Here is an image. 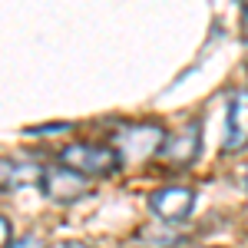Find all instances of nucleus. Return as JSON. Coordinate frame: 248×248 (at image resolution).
I'll return each instance as SVG.
<instances>
[{
    "label": "nucleus",
    "instance_id": "1",
    "mask_svg": "<svg viewBox=\"0 0 248 248\" xmlns=\"http://www.w3.org/2000/svg\"><path fill=\"white\" fill-rule=\"evenodd\" d=\"M57 159L66 169L79 172V175H93V179L116 175L123 169V162H126L113 146H99V142H70V146L60 149Z\"/></svg>",
    "mask_w": 248,
    "mask_h": 248
},
{
    "label": "nucleus",
    "instance_id": "2",
    "mask_svg": "<svg viewBox=\"0 0 248 248\" xmlns=\"http://www.w3.org/2000/svg\"><path fill=\"white\" fill-rule=\"evenodd\" d=\"M166 139H169L166 129L155 126V123H123L119 129H113V149L123 155V159L142 162V159H149V155L162 153Z\"/></svg>",
    "mask_w": 248,
    "mask_h": 248
},
{
    "label": "nucleus",
    "instance_id": "3",
    "mask_svg": "<svg viewBox=\"0 0 248 248\" xmlns=\"http://www.w3.org/2000/svg\"><path fill=\"white\" fill-rule=\"evenodd\" d=\"M37 189L43 192L50 202H57V205H73L77 199L90 195L93 186H90V179H86V175H79V172L66 169L63 162H57V166H46V169L40 172Z\"/></svg>",
    "mask_w": 248,
    "mask_h": 248
},
{
    "label": "nucleus",
    "instance_id": "4",
    "mask_svg": "<svg viewBox=\"0 0 248 248\" xmlns=\"http://www.w3.org/2000/svg\"><path fill=\"white\" fill-rule=\"evenodd\" d=\"M146 205L153 212L155 218H162V222H186L195 209V192L186 189V186H166V189H155L149 199H146Z\"/></svg>",
    "mask_w": 248,
    "mask_h": 248
},
{
    "label": "nucleus",
    "instance_id": "5",
    "mask_svg": "<svg viewBox=\"0 0 248 248\" xmlns=\"http://www.w3.org/2000/svg\"><path fill=\"white\" fill-rule=\"evenodd\" d=\"M222 149L225 153H242V149H248V90H235L229 96Z\"/></svg>",
    "mask_w": 248,
    "mask_h": 248
},
{
    "label": "nucleus",
    "instance_id": "6",
    "mask_svg": "<svg viewBox=\"0 0 248 248\" xmlns=\"http://www.w3.org/2000/svg\"><path fill=\"white\" fill-rule=\"evenodd\" d=\"M199 153H202V123H189L182 133L166 139V146H162L159 155L172 169H186V166H192L199 159Z\"/></svg>",
    "mask_w": 248,
    "mask_h": 248
},
{
    "label": "nucleus",
    "instance_id": "7",
    "mask_svg": "<svg viewBox=\"0 0 248 248\" xmlns=\"http://www.w3.org/2000/svg\"><path fill=\"white\" fill-rule=\"evenodd\" d=\"M0 169H3V192L17 189L20 182H27V179H40V166L33 162H17V159H10V155H3V162H0Z\"/></svg>",
    "mask_w": 248,
    "mask_h": 248
},
{
    "label": "nucleus",
    "instance_id": "8",
    "mask_svg": "<svg viewBox=\"0 0 248 248\" xmlns=\"http://www.w3.org/2000/svg\"><path fill=\"white\" fill-rule=\"evenodd\" d=\"M70 123H53V126H43V129H30V136H50V133H66Z\"/></svg>",
    "mask_w": 248,
    "mask_h": 248
},
{
    "label": "nucleus",
    "instance_id": "9",
    "mask_svg": "<svg viewBox=\"0 0 248 248\" xmlns=\"http://www.w3.org/2000/svg\"><path fill=\"white\" fill-rule=\"evenodd\" d=\"M10 248H46V245H43V238H37V235H27V238L14 242Z\"/></svg>",
    "mask_w": 248,
    "mask_h": 248
},
{
    "label": "nucleus",
    "instance_id": "10",
    "mask_svg": "<svg viewBox=\"0 0 248 248\" xmlns=\"http://www.w3.org/2000/svg\"><path fill=\"white\" fill-rule=\"evenodd\" d=\"M0 229H3V248H10V218H0Z\"/></svg>",
    "mask_w": 248,
    "mask_h": 248
},
{
    "label": "nucleus",
    "instance_id": "11",
    "mask_svg": "<svg viewBox=\"0 0 248 248\" xmlns=\"http://www.w3.org/2000/svg\"><path fill=\"white\" fill-rule=\"evenodd\" d=\"M57 248H93V245H86V242H60Z\"/></svg>",
    "mask_w": 248,
    "mask_h": 248
},
{
    "label": "nucleus",
    "instance_id": "12",
    "mask_svg": "<svg viewBox=\"0 0 248 248\" xmlns=\"http://www.w3.org/2000/svg\"><path fill=\"white\" fill-rule=\"evenodd\" d=\"M245 189H248V172H245Z\"/></svg>",
    "mask_w": 248,
    "mask_h": 248
},
{
    "label": "nucleus",
    "instance_id": "13",
    "mask_svg": "<svg viewBox=\"0 0 248 248\" xmlns=\"http://www.w3.org/2000/svg\"><path fill=\"white\" fill-rule=\"evenodd\" d=\"M205 248H215V245H205Z\"/></svg>",
    "mask_w": 248,
    "mask_h": 248
}]
</instances>
